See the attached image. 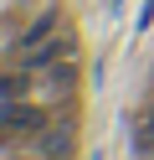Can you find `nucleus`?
I'll return each instance as SVG.
<instances>
[{
	"label": "nucleus",
	"mask_w": 154,
	"mask_h": 160,
	"mask_svg": "<svg viewBox=\"0 0 154 160\" xmlns=\"http://www.w3.org/2000/svg\"><path fill=\"white\" fill-rule=\"evenodd\" d=\"M0 129L16 139H31L46 129V103H36V93L31 98H0Z\"/></svg>",
	"instance_id": "obj_1"
},
{
	"label": "nucleus",
	"mask_w": 154,
	"mask_h": 160,
	"mask_svg": "<svg viewBox=\"0 0 154 160\" xmlns=\"http://www.w3.org/2000/svg\"><path fill=\"white\" fill-rule=\"evenodd\" d=\"M31 150H36V160H72L77 155V119H57L51 124L46 119V129L41 134H31Z\"/></svg>",
	"instance_id": "obj_2"
},
{
	"label": "nucleus",
	"mask_w": 154,
	"mask_h": 160,
	"mask_svg": "<svg viewBox=\"0 0 154 160\" xmlns=\"http://www.w3.org/2000/svg\"><path fill=\"white\" fill-rule=\"evenodd\" d=\"M36 93L46 103H72V93H77V57H62V62L41 67L36 72Z\"/></svg>",
	"instance_id": "obj_3"
},
{
	"label": "nucleus",
	"mask_w": 154,
	"mask_h": 160,
	"mask_svg": "<svg viewBox=\"0 0 154 160\" xmlns=\"http://www.w3.org/2000/svg\"><path fill=\"white\" fill-rule=\"evenodd\" d=\"M21 57V67H31V72H41V67H51V62H62V57H77V31L72 26H62L51 42H41V47H31V52H16Z\"/></svg>",
	"instance_id": "obj_4"
},
{
	"label": "nucleus",
	"mask_w": 154,
	"mask_h": 160,
	"mask_svg": "<svg viewBox=\"0 0 154 160\" xmlns=\"http://www.w3.org/2000/svg\"><path fill=\"white\" fill-rule=\"evenodd\" d=\"M62 26H67V21H62V11H57V5H46V11H36V16H31L26 26H21V36H16V52H31V47L51 42V36H57Z\"/></svg>",
	"instance_id": "obj_5"
},
{
	"label": "nucleus",
	"mask_w": 154,
	"mask_h": 160,
	"mask_svg": "<svg viewBox=\"0 0 154 160\" xmlns=\"http://www.w3.org/2000/svg\"><path fill=\"white\" fill-rule=\"evenodd\" d=\"M36 93V72L16 67V72H0V98H31Z\"/></svg>",
	"instance_id": "obj_6"
},
{
	"label": "nucleus",
	"mask_w": 154,
	"mask_h": 160,
	"mask_svg": "<svg viewBox=\"0 0 154 160\" xmlns=\"http://www.w3.org/2000/svg\"><path fill=\"white\" fill-rule=\"evenodd\" d=\"M149 26H154V0H144V5H139V16H133V31H149Z\"/></svg>",
	"instance_id": "obj_7"
},
{
	"label": "nucleus",
	"mask_w": 154,
	"mask_h": 160,
	"mask_svg": "<svg viewBox=\"0 0 154 160\" xmlns=\"http://www.w3.org/2000/svg\"><path fill=\"white\" fill-rule=\"evenodd\" d=\"M5 31H10V26H5V21H0V42H5Z\"/></svg>",
	"instance_id": "obj_8"
}]
</instances>
